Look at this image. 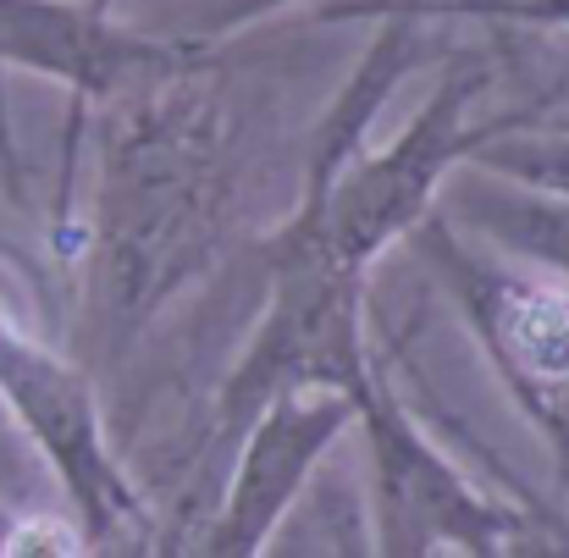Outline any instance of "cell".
<instances>
[{
	"label": "cell",
	"mask_w": 569,
	"mask_h": 558,
	"mask_svg": "<svg viewBox=\"0 0 569 558\" xmlns=\"http://www.w3.org/2000/svg\"><path fill=\"white\" fill-rule=\"evenodd\" d=\"M481 89H487V67L459 61L387 150L377 156L349 150L332 167L305 161V193H299L288 227L305 232L316 249H327L338 266L366 271L387 243L409 238L426 221L437 188L453 167H465L481 145L531 122L526 111L476 122L470 106Z\"/></svg>",
	"instance_id": "obj_1"
},
{
	"label": "cell",
	"mask_w": 569,
	"mask_h": 558,
	"mask_svg": "<svg viewBox=\"0 0 569 558\" xmlns=\"http://www.w3.org/2000/svg\"><path fill=\"white\" fill-rule=\"evenodd\" d=\"M266 271H271L266 316L216 398L227 431H243L249 415L277 392L332 387L355 398V387L377 360L366 349V310H360L366 271L338 266L288 221L266 238Z\"/></svg>",
	"instance_id": "obj_2"
},
{
	"label": "cell",
	"mask_w": 569,
	"mask_h": 558,
	"mask_svg": "<svg viewBox=\"0 0 569 558\" xmlns=\"http://www.w3.org/2000/svg\"><path fill=\"white\" fill-rule=\"evenodd\" d=\"M355 420L371 454V548L392 558L420 554H537L542 531L531 515L487 498L403 409L392 381L371 360L355 387Z\"/></svg>",
	"instance_id": "obj_3"
},
{
	"label": "cell",
	"mask_w": 569,
	"mask_h": 558,
	"mask_svg": "<svg viewBox=\"0 0 569 558\" xmlns=\"http://www.w3.org/2000/svg\"><path fill=\"white\" fill-rule=\"evenodd\" d=\"M0 403L17 415V426L56 470L61 492L72 498L83 548L111 554L150 542L144 492L128 481V470L106 442L89 376L72 360L50 355L39 338H28L6 310H0Z\"/></svg>",
	"instance_id": "obj_4"
},
{
	"label": "cell",
	"mask_w": 569,
	"mask_h": 558,
	"mask_svg": "<svg viewBox=\"0 0 569 558\" xmlns=\"http://www.w3.org/2000/svg\"><path fill=\"white\" fill-rule=\"evenodd\" d=\"M437 277L453 288L465 321L476 327L487 360L498 366L503 387L520 398V409L553 437L559 459L569 454V288L509 277L503 266L470 255L448 216H431L409 232Z\"/></svg>",
	"instance_id": "obj_5"
},
{
	"label": "cell",
	"mask_w": 569,
	"mask_h": 558,
	"mask_svg": "<svg viewBox=\"0 0 569 558\" xmlns=\"http://www.w3.org/2000/svg\"><path fill=\"white\" fill-rule=\"evenodd\" d=\"M343 426H355V398H343L332 387H299V392L266 398L243 426L249 442L238 454V470L227 481V498H221L216 520L199 537V554H266L271 537L282 531L288 509L305 498L316 465L343 437Z\"/></svg>",
	"instance_id": "obj_6"
},
{
	"label": "cell",
	"mask_w": 569,
	"mask_h": 558,
	"mask_svg": "<svg viewBox=\"0 0 569 558\" xmlns=\"http://www.w3.org/2000/svg\"><path fill=\"white\" fill-rule=\"evenodd\" d=\"M0 67L56 78L83 111L100 94L172 83L189 67V50L178 39L128 33L89 0H0Z\"/></svg>",
	"instance_id": "obj_7"
},
{
	"label": "cell",
	"mask_w": 569,
	"mask_h": 558,
	"mask_svg": "<svg viewBox=\"0 0 569 558\" xmlns=\"http://www.w3.org/2000/svg\"><path fill=\"white\" fill-rule=\"evenodd\" d=\"M453 210L470 216V227L515 255V260H531L553 277L569 282V193H553V188H531L515 183V178H492L476 167V178H459L453 183Z\"/></svg>",
	"instance_id": "obj_8"
},
{
	"label": "cell",
	"mask_w": 569,
	"mask_h": 558,
	"mask_svg": "<svg viewBox=\"0 0 569 558\" xmlns=\"http://www.w3.org/2000/svg\"><path fill=\"white\" fill-rule=\"evenodd\" d=\"M381 11H415V17H487V22L569 33V0H327V6H316L321 22L381 17Z\"/></svg>",
	"instance_id": "obj_9"
},
{
	"label": "cell",
	"mask_w": 569,
	"mask_h": 558,
	"mask_svg": "<svg viewBox=\"0 0 569 558\" xmlns=\"http://www.w3.org/2000/svg\"><path fill=\"white\" fill-rule=\"evenodd\" d=\"M465 167H481L492 178H515V183L569 193V139H520V128H515V133L481 145Z\"/></svg>",
	"instance_id": "obj_10"
},
{
	"label": "cell",
	"mask_w": 569,
	"mask_h": 558,
	"mask_svg": "<svg viewBox=\"0 0 569 558\" xmlns=\"http://www.w3.org/2000/svg\"><path fill=\"white\" fill-rule=\"evenodd\" d=\"M282 6H293V0H193V6H183V33L189 39H216V33L260 22V17H271Z\"/></svg>",
	"instance_id": "obj_11"
},
{
	"label": "cell",
	"mask_w": 569,
	"mask_h": 558,
	"mask_svg": "<svg viewBox=\"0 0 569 558\" xmlns=\"http://www.w3.org/2000/svg\"><path fill=\"white\" fill-rule=\"evenodd\" d=\"M11 526H17V520H11V515L0 509V554H6V537H11Z\"/></svg>",
	"instance_id": "obj_12"
}]
</instances>
